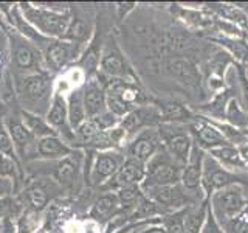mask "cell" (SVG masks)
<instances>
[{
	"label": "cell",
	"instance_id": "1",
	"mask_svg": "<svg viewBox=\"0 0 248 233\" xmlns=\"http://www.w3.org/2000/svg\"><path fill=\"white\" fill-rule=\"evenodd\" d=\"M16 92L22 111L45 116L54 95L53 76L48 72H39L16 76Z\"/></svg>",
	"mask_w": 248,
	"mask_h": 233
},
{
	"label": "cell",
	"instance_id": "2",
	"mask_svg": "<svg viewBox=\"0 0 248 233\" xmlns=\"http://www.w3.org/2000/svg\"><path fill=\"white\" fill-rule=\"evenodd\" d=\"M19 10L31 27L37 33L48 39H64L67 30L72 22V13L68 8L64 10H54L50 6H42L41 3L20 2Z\"/></svg>",
	"mask_w": 248,
	"mask_h": 233
},
{
	"label": "cell",
	"instance_id": "3",
	"mask_svg": "<svg viewBox=\"0 0 248 233\" xmlns=\"http://www.w3.org/2000/svg\"><path fill=\"white\" fill-rule=\"evenodd\" d=\"M106 84V104L107 111L116 116H126L138 106L151 104L152 98L146 95L138 81L132 80H113Z\"/></svg>",
	"mask_w": 248,
	"mask_h": 233
},
{
	"label": "cell",
	"instance_id": "4",
	"mask_svg": "<svg viewBox=\"0 0 248 233\" xmlns=\"http://www.w3.org/2000/svg\"><path fill=\"white\" fill-rule=\"evenodd\" d=\"M6 34L8 39H10L13 66L17 70V75L16 76L46 72L42 53L33 42L25 39L22 34H19L14 28H11Z\"/></svg>",
	"mask_w": 248,
	"mask_h": 233
},
{
	"label": "cell",
	"instance_id": "5",
	"mask_svg": "<svg viewBox=\"0 0 248 233\" xmlns=\"http://www.w3.org/2000/svg\"><path fill=\"white\" fill-rule=\"evenodd\" d=\"M209 208L222 227L232 221L247 208V194L244 185H231L209 196Z\"/></svg>",
	"mask_w": 248,
	"mask_h": 233
},
{
	"label": "cell",
	"instance_id": "6",
	"mask_svg": "<svg viewBox=\"0 0 248 233\" xmlns=\"http://www.w3.org/2000/svg\"><path fill=\"white\" fill-rule=\"evenodd\" d=\"M182 169L183 166L174 157H170L165 148H161L146 163V177L140 186H141V190H144V188H152V186L180 183Z\"/></svg>",
	"mask_w": 248,
	"mask_h": 233
},
{
	"label": "cell",
	"instance_id": "7",
	"mask_svg": "<svg viewBox=\"0 0 248 233\" xmlns=\"http://www.w3.org/2000/svg\"><path fill=\"white\" fill-rule=\"evenodd\" d=\"M96 76L103 83L113 81V80H132L137 81L134 70L130 68L127 59L120 49L115 36H108L104 42L103 54H101L99 68Z\"/></svg>",
	"mask_w": 248,
	"mask_h": 233
},
{
	"label": "cell",
	"instance_id": "8",
	"mask_svg": "<svg viewBox=\"0 0 248 233\" xmlns=\"http://www.w3.org/2000/svg\"><path fill=\"white\" fill-rule=\"evenodd\" d=\"M157 131L161 138L163 148L174 157L182 166L189 160V155L194 146V140L189 132L188 124L183 123H160Z\"/></svg>",
	"mask_w": 248,
	"mask_h": 233
},
{
	"label": "cell",
	"instance_id": "9",
	"mask_svg": "<svg viewBox=\"0 0 248 233\" xmlns=\"http://www.w3.org/2000/svg\"><path fill=\"white\" fill-rule=\"evenodd\" d=\"M124 159L126 157L120 151L93 152V157L85 159V183L93 186H103L118 173Z\"/></svg>",
	"mask_w": 248,
	"mask_h": 233
},
{
	"label": "cell",
	"instance_id": "10",
	"mask_svg": "<svg viewBox=\"0 0 248 233\" xmlns=\"http://www.w3.org/2000/svg\"><path fill=\"white\" fill-rule=\"evenodd\" d=\"M245 177L236 171H230L219 165L213 157L205 152L203 159V173H202V191L205 198L209 199L213 193L231 185H244Z\"/></svg>",
	"mask_w": 248,
	"mask_h": 233
},
{
	"label": "cell",
	"instance_id": "11",
	"mask_svg": "<svg viewBox=\"0 0 248 233\" xmlns=\"http://www.w3.org/2000/svg\"><path fill=\"white\" fill-rule=\"evenodd\" d=\"M143 193L147 199H151L157 205H160L166 213H174L178 212V210L188 208L192 204H199V200L194 199L183 188L182 183L152 186V188H144Z\"/></svg>",
	"mask_w": 248,
	"mask_h": 233
},
{
	"label": "cell",
	"instance_id": "12",
	"mask_svg": "<svg viewBox=\"0 0 248 233\" xmlns=\"http://www.w3.org/2000/svg\"><path fill=\"white\" fill-rule=\"evenodd\" d=\"M82 49L65 39H51L48 45L42 50L46 72L59 73L62 70L72 67V64L79 59Z\"/></svg>",
	"mask_w": 248,
	"mask_h": 233
},
{
	"label": "cell",
	"instance_id": "13",
	"mask_svg": "<svg viewBox=\"0 0 248 233\" xmlns=\"http://www.w3.org/2000/svg\"><path fill=\"white\" fill-rule=\"evenodd\" d=\"M161 148L163 145L157 128H147L130 138V142L126 146L124 157L138 160L146 165Z\"/></svg>",
	"mask_w": 248,
	"mask_h": 233
},
{
	"label": "cell",
	"instance_id": "14",
	"mask_svg": "<svg viewBox=\"0 0 248 233\" xmlns=\"http://www.w3.org/2000/svg\"><path fill=\"white\" fill-rule=\"evenodd\" d=\"M45 120L50 124V128L56 132L65 143H68L73 148L75 132L70 128L68 115H67V98L62 92L54 90V95H53L48 112L45 115Z\"/></svg>",
	"mask_w": 248,
	"mask_h": 233
},
{
	"label": "cell",
	"instance_id": "15",
	"mask_svg": "<svg viewBox=\"0 0 248 233\" xmlns=\"http://www.w3.org/2000/svg\"><path fill=\"white\" fill-rule=\"evenodd\" d=\"M161 123V114L154 103L138 106L120 121V128L126 132L127 137H134L138 132L147 128H157Z\"/></svg>",
	"mask_w": 248,
	"mask_h": 233
},
{
	"label": "cell",
	"instance_id": "16",
	"mask_svg": "<svg viewBox=\"0 0 248 233\" xmlns=\"http://www.w3.org/2000/svg\"><path fill=\"white\" fill-rule=\"evenodd\" d=\"M5 128L10 134L16 151H17L19 159L22 160H30L36 159V143L37 140L30 134V131L25 128V124L22 123L20 116L16 115H8L5 116Z\"/></svg>",
	"mask_w": 248,
	"mask_h": 233
},
{
	"label": "cell",
	"instance_id": "17",
	"mask_svg": "<svg viewBox=\"0 0 248 233\" xmlns=\"http://www.w3.org/2000/svg\"><path fill=\"white\" fill-rule=\"evenodd\" d=\"M188 128H189L194 143H196L200 150H203L206 152L214 150V148L230 145L227 140H225V137L220 134V131L216 126H213L209 121H206L202 115L196 116L191 123H188Z\"/></svg>",
	"mask_w": 248,
	"mask_h": 233
},
{
	"label": "cell",
	"instance_id": "18",
	"mask_svg": "<svg viewBox=\"0 0 248 233\" xmlns=\"http://www.w3.org/2000/svg\"><path fill=\"white\" fill-rule=\"evenodd\" d=\"M146 177V165L138 160L134 159H124L121 168L118 169L110 181L104 183L101 188L106 191H118L121 188H126V186L132 185H141V182Z\"/></svg>",
	"mask_w": 248,
	"mask_h": 233
},
{
	"label": "cell",
	"instance_id": "19",
	"mask_svg": "<svg viewBox=\"0 0 248 233\" xmlns=\"http://www.w3.org/2000/svg\"><path fill=\"white\" fill-rule=\"evenodd\" d=\"M203 159H205V151L200 150V148L194 143L192 151L189 155L188 163L183 166L182 169V177H180V183L183 188L188 191L191 196L200 200V194H197V190H202V173H203ZM206 199V198H203Z\"/></svg>",
	"mask_w": 248,
	"mask_h": 233
},
{
	"label": "cell",
	"instance_id": "20",
	"mask_svg": "<svg viewBox=\"0 0 248 233\" xmlns=\"http://www.w3.org/2000/svg\"><path fill=\"white\" fill-rule=\"evenodd\" d=\"M82 101L87 114V120L107 111L106 104V84L98 76L87 80L82 85Z\"/></svg>",
	"mask_w": 248,
	"mask_h": 233
},
{
	"label": "cell",
	"instance_id": "21",
	"mask_svg": "<svg viewBox=\"0 0 248 233\" xmlns=\"http://www.w3.org/2000/svg\"><path fill=\"white\" fill-rule=\"evenodd\" d=\"M84 157V152L78 150L75 154L56 160V165L53 169V177L62 188H72V186L79 181L81 176V160Z\"/></svg>",
	"mask_w": 248,
	"mask_h": 233
},
{
	"label": "cell",
	"instance_id": "22",
	"mask_svg": "<svg viewBox=\"0 0 248 233\" xmlns=\"http://www.w3.org/2000/svg\"><path fill=\"white\" fill-rule=\"evenodd\" d=\"M78 150L65 143L59 135H50L39 138L36 143V159H45V160H61L64 157L75 154Z\"/></svg>",
	"mask_w": 248,
	"mask_h": 233
},
{
	"label": "cell",
	"instance_id": "23",
	"mask_svg": "<svg viewBox=\"0 0 248 233\" xmlns=\"http://www.w3.org/2000/svg\"><path fill=\"white\" fill-rule=\"evenodd\" d=\"M121 212H123V208H121L116 193L104 191L103 194H99L95 202H93V205L90 208V217L98 222H104V221L112 219L116 215H120Z\"/></svg>",
	"mask_w": 248,
	"mask_h": 233
},
{
	"label": "cell",
	"instance_id": "24",
	"mask_svg": "<svg viewBox=\"0 0 248 233\" xmlns=\"http://www.w3.org/2000/svg\"><path fill=\"white\" fill-rule=\"evenodd\" d=\"M166 70L175 76L180 83H185L188 85H196L199 83V72L192 61L188 58H169L166 59Z\"/></svg>",
	"mask_w": 248,
	"mask_h": 233
},
{
	"label": "cell",
	"instance_id": "25",
	"mask_svg": "<svg viewBox=\"0 0 248 233\" xmlns=\"http://www.w3.org/2000/svg\"><path fill=\"white\" fill-rule=\"evenodd\" d=\"M67 98V115L68 123L73 132L81 126L84 121H87V114H85L84 101H82V87H76L68 92Z\"/></svg>",
	"mask_w": 248,
	"mask_h": 233
},
{
	"label": "cell",
	"instance_id": "26",
	"mask_svg": "<svg viewBox=\"0 0 248 233\" xmlns=\"http://www.w3.org/2000/svg\"><path fill=\"white\" fill-rule=\"evenodd\" d=\"M206 154L209 155V157H213L217 163H219V165H222L223 168H227L230 171L244 169L247 166L242 160V157H240L239 150L232 145L214 148V150L208 151Z\"/></svg>",
	"mask_w": 248,
	"mask_h": 233
},
{
	"label": "cell",
	"instance_id": "27",
	"mask_svg": "<svg viewBox=\"0 0 248 233\" xmlns=\"http://www.w3.org/2000/svg\"><path fill=\"white\" fill-rule=\"evenodd\" d=\"M208 207L209 200L205 199L185 210V233H202L208 215Z\"/></svg>",
	"mask_w": 248,
	"mask_h": 233
},
{
	"label": "cell",
	"instance_id": "28",
	"mask_svg": "<svg viewBox=\"0 0 248 233\" xmlns=\"http://www.w3.org/2000/svg\"><path fill=\"white\" fill-rule=\"evenodd\" d=\"M213 42L223 47L227 53H230L234 61H237L240 66L248 62V39L247 37H228L219 34L213 37Z\"/></svg>",
	"mask_w": 248,
	"mask_h": 233
},
{
	"label": "cell",
	"instance_id": "29",
	"mask_svg": "<svg viewBox=\"0 0 248 233\" xmlns=\"http://www.w3.org/2000/svg\"><path fill=\"white\" fill-rule=\"evenodd\" d=\"M223 123H228L237 129L248 131V112L245 111L242 103L234 97H230L227 101Z\"/></svg>",
	"mask_w": 248,
	"mask_h": 233
},
{
	"label": "cell",
	"instance_id": "30",
	"mask_svg": "<svg viewBox=\"0 0 248 233\" xmlns=\"http://www.w3.org/2000/svg\"><path fill=\"white\" fill-rule=\"evenodd\" d=\"M20 120L22 123L25 124V128L30 131V134L33 135L36 140L39 138H44V137H50V135H58L54 132L50 124L46 123L45 116L42 115H36V114H31L27 111H20Z\"/></svg>",
	"mask_w": 248,
	"mask_h": 233
},
{
	"label": "cell",
	"instance_id": "31",
	"mask_svg": "<svg viewBox=\"0 0 248 233\" xmlns=\"http://www.w3.org/2000/svg\"><path fill=\"white\" fill-rule=\"evenodd\" d=\"M23 196H25L28 208H33L36 212H42L50 202L48 190H46L41 182H33L31 185H28Z\"/></svg>",
	"mask_w": 248,
	"mask_h": 233
},
{
	"label": "cell",
	"instance_id": "32",
	"mask_svg": "<svg viewBox=\"0 0 248 233\" xmlns=\"http://www.w3.org/2000/svg\"><path fill=\"white\" fill-rule=\"evenodd\" d=\"M185 210L186 208L160 217V224L165 229V233H185Z\"/></svg>",
	"mask_w": 248,
	"mask_h": 233
},
{
	"label": "cell",
	"instance_id": "33",
	"mask_svg": "<svg viewBox=\"0 0 248 233\" xmlns=\"http://www.w3.org/2000/svg\"><path fill=\"white\" fill-rule=\"evenodd\" d=\"M22 212L23 210H22L20 202H17L10 196L0 198V224L8 219L13 221L14 217H19Z\"/></svg>",
	"mask_w": 248,
	"mask_h": 233
},
{
	"label": "cell",
	"instance_id": "34",
	"mask_svg": "<svg viewBox=\"0 0 248 233\" xmlns=\"http://www.w3.org/2000/svg\"><path fill=\"white\" fill-rule=\"evenodd\" d=\"M0 154L5 155V157L14 160L16 163H20L19 160V155H17V151H16L14 148V143L13 140L10 137V134H8V131L5 128V123L0 121Z\"/></svg>",
	"mask_w": 248,
	"mask_h": 233
},
{
	"label": "cell",
	"instance_id": "35",
	"mask_svg": "<svg viewBox=\"0 0 248 233\" xmlns=\"http://www.w3.org/2000/svg\"><path fill=\"white\" fill-rule=\"evenodd\" d=\"M93 123H95V126L99 129V131H110L113 128H116L120 124L121 118L120 116H116L115 114H112L110 111H106L103 114L96 115L95 118H90Z\"/></svg>",
	"mask_w": 248,
	"mask_h": 233
},
{
	"label": "cell",
	"instance_id": "36",
	"mask_svg": "<svg viewBox=\"0 0 248 233\" xmlns=\"http://www.w3.org/2000/svg\"><path fill=\"white\" fill-rule=\"evenodd\" d=\"M225 233H248V205L237 217L223 225Z\"/></svg>",
	"mask_w": 248,
	"mask_h": 233
},
{
	"label": "cell",
	"instance_id": "37",
	"mask_svg": "<svg viewBox=\"0 0 248 233\" xmlns=\"http://www.w3.org/2000/svg\"><path fill=\"white\" fill-rule=\"evenodd\" d=\"M202 233H225L223 227L217 222V219L214 217L209 207H208V215H206V219L203 224V229H202Z\"/></svg>",
	"mask_w": 248,
	"mask_h": 233
},
{
	"label": "cell",
	"instance_id": "38",
	"mask_svg": "<svg viewBox=\"0 0 248 233\" xmlns=\"http://www.w3.org/2000/svg\"><path fill=\"white\" fill-rule=\"evenodd\" d=\"M115 8H116V13H118V20H124L127 17V14L137 8V3L135 2H118Z\"/></svg>",
	"mask_w": 248,
	"mask_h": 233
},
{
	"label": "cell",
	"instance_id": "39",
	"mask_svg": "<svg viewBox=\"0 0 248 233\" xmlns=\"http://www.w3.org/2000/svg\"><path fill=\"white\" fill-rule=\"evenodd\" d=\"M239 73H240V66H239ZM240 84H242V106L245 107V111L248 112V83L245 81V78L240 73Z\"/></svg>",
	"mask_w": 248,
	"mask_h": 233
},
{
	"label": "cell",
	"instance_id": "40",
	"mask_svg": "<svg viewBox=\"0 0 248 233\" xmlns=\"http://www.w3.org/2000/svg\"><path fill=\"white\" fill-rule=\"evenodd\" d=\"M137 225H138V222L130 221V222H127V224L121 225L120 229H116V230H115V233H130L132 230H134V229L137 227Z\"/></svg>",
	"mask_w": 248,
	"mask_h": 233
},
{
	"label": "cell",
	"instance_id": "41",
	"mask_svg": "<svg viewBox=\"0 0 248 233\" xmlns=\"http://www.w3.org/2000/svg\"><path fill=\"white\" fill-rule=\"evenodd\" d=\"M237 150H239V154H240V157H242L244 163L248 165V143L237 146Z\"/></svg>",
	"mask_w": 248,
	"mask_h": 233
},
{
	"label": "cell",
	"instance_id": "42",
	"mask_svg": "<svg viewBox=\"0 0 248 233\" xmlns=\"http://www.w3.org/2000/svg\"><path fill=\"white\" fill-rule=\"evenodd\" d=\"M240 73L245 78V81L248 83V62H245L244 66H240Z\"/></svg>",
	"mask_w": 248,
	"mask_h": 233
}]
</instances>
